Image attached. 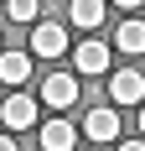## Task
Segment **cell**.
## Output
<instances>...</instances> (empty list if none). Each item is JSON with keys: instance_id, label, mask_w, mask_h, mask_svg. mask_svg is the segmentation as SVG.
<instances>
[{"instance_id": "6da1fadb", "label": "cell", "mask_w": 145, "mask_h": 151, "mask_svg": "<svg viewBox=\"0 0 145 151\" xmlns=\"http://www.w3.org/2000/svg\"><path fill=\"white\" fill-rule=\"evenodd\" d=\"M62 52H68V26H62V21H36V26H31V58H62Z\"/></svg>"}, {"instance_id": "7a4b0ae2", "label": "cell", "mask_w": 145, "mask_h": 151, "mask_svg": "<svg viewBox=\"0 0 145 151\" xmlns=\"http://www.w3.org/2000/svg\"><path fill=\"white\" fill-rule=\"evenodd\" d=\"M0 125H5V136L31 130V125H36V99H31V94H11V99L0 104Z\"/></svg>"}, {"instance_id": "3957f363", "label": "cell", "mask_w": 145, "mask_h": 151, "mask_svg": "<svg viewBox=\"0 0 145 151\" xmlns=\"http://www.w3.org/2000/svg\"><path fill=\"white\" fill-rule=\"evenodd\" d=\"M42 104L72 109V104H78V78H72V73H47L42 78Z\"/></svg>"}, {"instance_id": "277c9868", "label": "cell", "mask_w": 145, "mask_h": 151, "mask_svg": "<svg viewBox=\"0 0 145 151\" xmlns=\"http://www.w3.org/2000/svg\"><path fill=\"white\" fill-rule=\"evenodd\" d=\"M109 63H114V52L104 42H93V37L72 47V68H78V73H109Z\"/></svg>"}, {"instance_id": "5b68a950", "label": "cell", "mask_w": 145, "mask_h": 151, "mask_svg": "<svg viewBox=\"0 0 145 151\" xmlns=\"http://www.w3.org/2000/svg\"><path fill=\"white\" fill-rule=\"evenodd\" d=\"M109 99H114V104H140V99H145V73L119 68V73L109 78Z\"/></svg>"}, {"instance_id": "8992f818", "label": "cell", "mask_w": 145, "mask_h": 151, "mask_svg": "<svg viewBox=\"0 0 145 151\" xmlns=\"http://www.w3.org/2000/svg\"><path fill=\"white\" fill-rule=\"evenodd\" d=\"M83 130H88L93 141H114V136H119V109H114V104H93V109L83 115Z\"/></svg>"}, {"instance_id": "52a82bcc", "label": "cell", "mask_w": 145, "mask_h": 151, "mask_svg": "<svg viewBox=\"0 0 145 151\" xmlns=\"http://www.w3.org/2000/svg\"><path fill=\"white\" fill-rule=\"evenodd\" d=\"M72 146H78L72 120H47L42 125V151H72Z\"/></svg>"}, {"instance_id": "ba28073f", "label": "cell", "mask_w": 145, "mask_h": 151, "mask_svg": "<svg viewBox=\"0 0 145 151\" xmlns=\"http://www.w3.org/2000/svg\"><path fill=\"white\" fill-rule=\"evenodd\" d=\"M26 78H31V52H0V83L21 89Z\"/></svg>"}, {"instance_id": "9c48e42d", "label": "cell", "mask_w": 145, "mask_h": 151, "mask_svg": "<svg viewBox=\"0 0 145 151\" xmlns=\"http://www.w3.org/2000/svg\"><path fill=\"white\" fill-rule=\"evenodd\" d=\"M114 52H135V58H140L145 52V21H119V31H114Z\"/></svg>"}, {"instance_id": "30bf717a", "label": "cell", "mask_w": 145, "mask_h": 151, "mask_svg": "<svg viewBox=\"0 0 145 151\" xmlns=\"http://www.w3.org/2000/svg\"><path fill=\"white\" fill-rule=\"evenodd\" d=\"M68 21H72V26H99V21H104V0H72Z\"/></svg>"}, {"instance_id": "8fae6325", "label": "cell", "mask_w": 145, "mask_h": 151, "mask_svg": "<svg viewBox=\"0 0 145 151\" xmlns=\"http://www.w3.org/2000/svg\"><path fill=\"white\" fill-rule=\"evenodd\" d=\"M11 21H36V0H11Z\"/></svg>"}, {"instance_id": "7c38bea8", "label": "cell", "mask_w": 145, "mask_h": 151, "mask_svg": "<svg viewBox=\"0 0 145 151\" xmlns=\"http://www.w3.org/2000/svg\"><path fill=\"white\" fill-rule=\"evenodd\" d=\"M0 151H21V146H16V136H0Z\"/></svg>"}, {"instance_id": "4fadbf2b", "label": "cell", "mask_w": 145, "mask_h": 151, "mask_svg": "<svg viewBox=\"0 0 145 151\" xmlns=\"http://www.w3.org/2000/svg\"><path fill=\"white\" fill-rule=\"evenodd\" d=\"M114 5H119V11H135V5H145V0H114Z\"/></svg>"}, {"instance_id": "5bb4252c", "label": "cell", "mask_w": 145, "mask_h": 151, "mask_svg": "<svg viewBox=\"0 0 145 151\" xmlns=\"http://www.w3.org/2000/svg\"><path fill=\"white\" fill-rule=\"evenodd\" d=\"M119 151H145V141H124V146H119Z\"/></svg>"}, {"instance_id": "9a60e30c", "label": "cell", "mask_w": 145, "mask_h": 151, "mask_svg": "<svg viewBox=\"0 0 145 151\" xmlns=\"http://www.w3.org/2000/svg\"><path fill=\"white\" fill-rule=\"evenodd\" d=\"M140 136H145V109H140Z\"/></svg>"}]
</instances>
